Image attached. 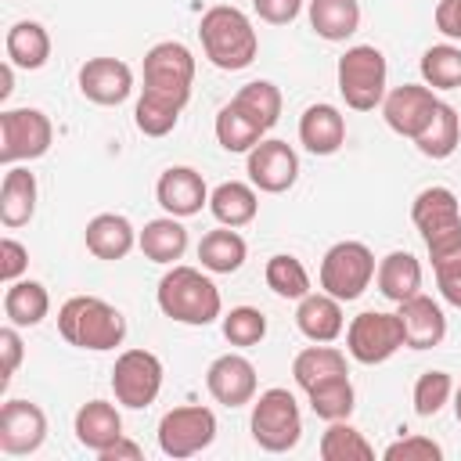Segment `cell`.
<instances>
[{
    "label": "cell",
    "instance_id": "cell-1",
    "mask_svg": "<svg viewBox=\"0 0 461 461\" xmlns=\"http://www.w3.org/2000/svg\"><path fill=\"white\" fill-rule=\"evenodd\" d=\"M194 54L180 40H162L144 54V90L133 108V122L144 137H166L176 130L180 112L191 101Z\"/></svg>",
    "mask_w": 461,
    "mask_h": 461
},
{
    "label": "cell",
    "instance_id": "cell-2",
    "mask_svg": "<svg viewBox=\"0 0 461 461\" xmlns=\"http://www.w3.org/2000/svg\"><path fill=\"white\" fill-rule=\"evenodd\" d=\"M155 303L169 321L191 324V328H205L223 317V299H220V288L209 277V270L184 267V263H173L162 274V281L155 288Z\"/></svg>",
    "mask_w": 461,
    "mask_h": 461
},
{
    "label": "cell",
    "instance_id": "cell-3",
    "mask_svg": "<svg viewBox=\"0 0 461 461\" xmlns=\"http://www.w3.org/2000/svg\"><path fill=\"white\" fill-rule=\"evenodd\" d=\"M198 40H202L205 58L223 72H241L259 54V36H256L252 18L230 4H216L202 14Z\"/></svg>",
    "mask_w": 461,
    "mask_h": 461
},
{
    "label": "cell",
    "instance_id": "cell-4",
    "mask_svg": "<svg viewBox=\"0 0 461 461\" xmlns=\"http://www.w3.org/2000/svg\"><path fill=\"white\" fill-rule=\"evenodd\" d=\"M58 335L90 353H108L126 339V317L101 295H72L58 310Z\"/></svg>",
    "mask_w": 461,
    "mask_h": 461
},
{
    "label": "cell",
    "instance_id": "cell-5",
    "mask_svg": "<svg viewBox=\"0 0 461 461\" xmlns=\"http://www.w3.org/2000/svg\"><path fill=\"white\" fill-rule=\"evenodd\" d=\"M385 79H389V65H385V54L375 43L346 47V54L335 65L339 94H342L346 108H353V112H375V108H382V101H385Z\"/></svg>",
    "mask_w": 461,
    "mask_h": 461
},
{
    "label": "cell",
    "instance_id": "cell-6",
    "mask_svg": "<svg viewBox=\"0 0 461 461\" xmlns=\"http://www.w3.org/2000/svg\"><path fill=\"white\" fill-rule=\"evenodd\" d=\"M249 432L252 439L270 450V454H285L303 439V411L295 403V396L281 385L263 389L252 400V414H249Z\"/></svg>",
    "mask_w": 461,
    "mask_h": 461
},
{
    "label": "cell",
    "instance_id": "cell-7",
    "mask_svg": "<svg viewBox=\"0 0 461 461\" xmlns=\"http://www.w3.org/2000/svg\"><path fill=\"white\" fill-rule=\"evenodd\" d=\"M375 252L364 241H335L324 259H321V292L335 295L339 303H353L367 292V285L375 281Z\"/></svg>",
    "mask_w": 461,
    "mask_h": 461
},
{
    "label": "cell",
    "instance_id": "cell-8",
    "mask_svg": "<svg viewBox=\"0 0 461 461\" xmlns=\"http://www.w3.org/2000/svg\"><path fill=\"white\" fill-rule=\"evenodd\" d=\"M54 144V122L40 108H4L0 112V162L18 166L43 158Z\"/></svg>",
    "mask_w": 461,
    "mask_h": 461
},
{
    "label": "cell",
    "instance_id": "cell-9",
    "mask_svg": "<svg viewBox=\"0 0 461 461\" xmlns=\"http://www.w3.org/2000/svg\"><path fill=\"white\" fill-rule=\"evenodd\" d=\"M158 450L173 461H184V457H194L202 454L205 447H212L216 439V414L202 403H184V407H173L158 418Z\"/></svg>",
    "mask_w": 461,
    "mask_h": 461
},
{
    "label": "cell",
    "instance_id": "cell-10",
    "mask_svg": "<svg viewBox=\"0 0 461 461\" xmlns=\"http://www.w3.org/2000/svg\"><path fill=\"white\" fill-rule=\"evenodd\" d=\"M162 378H166V367L151 349H122L112 367L115 403H122L130 411L151 407L162 393Z\"/></svg>",
    "mask_w": 461,
    "mask_h": 461
},
{
    "label": "cell",
    "instance_id": "cell-11",
    "mask_svg": "<svg viewBox=\"0 0 461 461\" xmlns=\"http://www.w3.org/2000/svg\"><path fill=\"white\" fill-rule=\"evenodd\" d=\"M411 220H414V227H418V234H421L429 252H439V249L461 241V198L443 184L421 187L414 194Z\"/></svg>",
    "mask_w": 461,
    "mask_h": 461
},
{
    "label": "cell",
    "instance_id": "cell-12",
    "mask_svg": "<svg viewBox=\"0 0 461 461\" xmlns=\"http://www.w3.org/2000/svg\"><path fill=\"white\" fill-rule=\"evenodd\" d=\"M403 342V324L400 313L385 310H364L349 321L346 328V353L357 364H385L393 353H400Z\"/></svg>",
    "mask_w": 461,
    "mask_h": 461
},
{
    "label": "cell",
    "instance_id": "cell-13",
    "mask_svg": "<svg viewBox=\"0 0 461 461\" xmlns=\"http://www.w3.org/2000/svg\"><path fill=\"white\" fill-rule=\"evenodd\" d=\"M439 108V97L432 86L425 83H403V86H393L385 90V101H382V119L393 133L407 137V140H418L425 133V126L432 122Z\"/></svg>",
    "mask_w": 461,
    "mask_h": 461
},
{
    "label": "cell",
    "instance_id": "cell-14",
    "mask_svg": "<svg viewBox=\"0 0 461 461\" xmlns=\"http://www.w3.org/2000/svg\"><path fill=\"white\" fill-rule=\"evenodd\" d=\"M245 173H249V184L263 194H281L288 191L295 180H299V155L288 140H277V137H263L249 158H245Z\"/></svg>",
    "mask_w": 461,
    "mask_h": 461
},
{
    "label": "cell",
    "instance_id": "cell-15",
    "mask_svg": "<svg viewBox=\"0 0 461 461\" xmlns=\"http://www.w3.org/2000/svg\"><path fill=\"white\" fill-rule=\"evenodd\" d=\"M47 439V414L32 400H4L0 407V450L7 457L36 454Z\"/></svg>",
    "mask_w": 461,
    "mask_h": 461
},
{
    "label": "cell",
    "instance_id": "cell-16",
    "mask_svg": "<svg viewBox=\"0 0 461 461\" xmlns=\"http://www.w3.org/2000/svg\"><path fill=\"white\" fill-rule=\"evenodd\" d=\"M205 389L223 407H245L256 400V389H259L256 364L241 353H220L205 371Z\"/></svg>",
    "mask_w": 461,
    "mask_h": 461
},
{
    "label": "cell",
    "instance_id": "cell-17",
    "mask_svg": "<svg viewBox=\"0 0 461 461\" xmlns=\"http://www.w3.org/2000/svg\"><path fill=\"white\" fill-rule=\"evenodd\" d=\"M79 94L94 104H122L133 94V68L122 58H86L79 65Z\"/></svg>",
    "mask_w": 461,
    "mask_h": 461
},
{
    "label": "cell",
    "instance_id": "cell-18",
    "mask_svg": "<svg viewBox=\"0 0 461 461\" xmlns=\"http://www.w3.org/2000/svg\"><path fill=\"white\" fill-rule=\"evenodd\" d=\"M155 198H158V205L169 216L187 220V216H198L202 205H209V187H205V180H202L198 169H191V166H169V169H162V176L155 184Z\"/></svg>",
    "mask_w": 461,
    "mask_h": 461
},
{
    "label": "cell",
    "instance_id": "cell-19",
    "mask_svg": "<svg viewBox=\"0 0 461 461\" xmlns=\"http://www.w3.org/2000/svg\"><path fill=\"white\" fill-rule=\"evenodd\" d=\"M396 313H400V324H403L407 349H432L447 339V313L432 295L418 292V295L396 303Z\"/></svg>",
    "mask_w": 461,
    "mask_h": 461
},
{
    "label": "cell",
    "instance_id": "cell-20",
    "mask_svg": "<svg viewBox=\"0 0 461 461\" xmlns=\"http://www.w3.org/2000/svg\"><path fill=\"white\" fill-rule=\"evenodd\" d=\"M299 144L310 155H335L346 144V115L328 101L310 104L299 115Z\"/></svg>",
    "mask_w": 461,
    "mask_h": 461
},
{
    "label": "cell",
    "instance_id": "cell-21",
    "mask_svg": "<svg viewBox=\"0 0 461 461\" xmlns=\"http://www.w3.org/2000/svg\"><path fill=\"white\" fill-rule=\"evenodd\" d=\"M83 241H86V252H90V256L115 263V259H126V256L133 252L137 230H133V223H130L122 212H97V216L86 223Z\"/></svg>",
    "mask_w": 461,
    "mask_h": 461
},
{
    "label": "cell",
    "instance_id": "cell-22",
    "mask_svg": "<svg viewBox=\"0 0 461 461\" xmlns=\"http://www.w3.org/2000/svg\"><path fill=\"white\" fill-rule=\"evenodd\" d=\"M295 328L303 331V339L310 342H335L346 331V317H342V303L328 292H310L299 299L295 306Z\"/></svg>",
    "mask_w": 461,
    "mask_h": 461
},
{
    "label": "cell",
    "instance_id": "cell-23",
    "mask_svg": "<svg viewBox=\"0 0 461 461\" xmlns=\"http://www.w3.org/2000/svg\"><path fill=\"white\" fill-rule=\"evenodd\" d=\"M72 432H76L79 447H86V450H94V454L108 450L119 436H126V432H122V414H119V407L108 403V400H90V403H83V407L76 411Z\"/></svg>",
    "mask_w": 461,
    "mask_h": 461
},
{
    "label": "cell",
    "instance_id": "cell-24",
    "mask_svg": "<svg viewBox=\"0 0 461 461\" xmlns=\"http://www.w3.org/2000/svg\"><path fill=\"white\" fill-rule=\"evenodd\" d=\"M36 173H29L25 166H7L4 180H0V223L4 227H25L36 212Z\"/></svg>",
    "mask_w": 461,
    "mask_h": 461
},
{
    "label": "cell",
    "instance_id": "cell-25",
    "mask_svg": "<svg viewBox=\"0 0 461 461\" xmlns=\"http://www.w3.org/2000/svg\"><path fill=\"white\" fill-rule=\"evenodd\" d=\"M137 249L144 252V259L173 267L187 252V227L180 223V216H169V212L158 220H148L137 230Z\"/></svg>",
    "mask_w": 461,
    "mask_h": 461
},
{
    "label": "cell",
    "instance_id": "cell-26",
    "mask_svg": "<svg viewBox=\"0 0 461 461\" xmlns=\"http://www.w3.org/2000/svg\"><path fill=\"white\" fill-rule=\"evenodd\" d=\"M375 285L378 292L389 299V303H403L411 295L421 292V263L418 256H411L407 249H393L378 259V270H375Z\"/></svg>",
    "mask_w": 461,
    "mask_h": 461
},
{
    "label": "cell",
    "instance_id": "cell-27",
    "mask_svg": "<svg viewBox=\"0 0 461 461\" xmlns=\"http://www.w3.org/2000/svg\"><path fill=\"white\" fill-rule=\"evenodd\" d=\"M209 212L223 227H245L259 212V194L245 180H223V184H216L209 191Z\"/></svg>",
    "mask_w": 461,
    "mask_h": 461
},
{
    "label": "cell",
    "instance_id": "cell-28",
    "mask_svg": "<svg viewBox=\"0 0 461 461\" xmlns=\"http://www.w3.org/2000/svg\"><path fill=\"white\" fill-rule=\"evenodd\" d=\"M310 29L328 43H346L360 29V0H310Z\"/></svg>",
    "mask_w": 461,
    "mask_h": 461
},
{
    "label": "cell",
    "instance_id": "cell-29",
    "mask_svg": "<svg viewBox=\"0 0 461 461\" xmlns=\"http://www.w3.org/2000/svg\"><path fill=\"white\" fill-rule=\"evenodd\" d=\"M4 54H7V61L14 65V68H43L47 65V58H50V32L40 25V22H32V18H22V22H14L11 29H7V36H4Z\"/></svg>",
    "mask_w": 461,
    "mask_h": 461
},
{
    "label": "cell",
    "instance_id": "cell-30",
    "mask_svg": "<svg viewBox=\"0 0 461 461\" xmlns=\"http://www.w3.org/2000/svg\"><path fill=\"white\" fill-rule=\"evenodd\" d=\"M339 375H349L346 353L339 346H328V342H313V346L299 349L295 360H292V378H295V385L303 393L321 385V382H328V378H339Z\"/></svg>",
    "mask_w": 461,
    "mask_h": 461
},
{
    "label": "cell",
    "instance_id": "cell-31",
    "mask_svg": "<svg viewBox=\"0 0 461 461\" xmlns=\"http://www.w3.org/2000/svg\"><path fill=\"white\" fill-rule=\"evenodd\" d=\"M249 256V245L245 238L238 234V227H216V230H205L202 241H198V259H202V270L209 274H234L241 270Z\"/></svg>",
    "mask_w": 461,
    "mask_h": 461
},
{
    "label": "cell",
    "instance_id": "cell-32",
    "mask_svg": "<svg viewBox=\"0 0 461 461\" xmlns=\"http://www.w3.org/2000/svg\"><path fill=\"white\" fill-rule=\"evenodd\" d=\"M50 313V292L32 281V277H18L7 285L4 292V317L14 328H36L43 317Z\"/></svg>",
    "mask_w": 461,
    "mask_h": 461
},
{
    "label": "cell",
    "instance_id": "cell-33",
    "mask_svg": "<svg viewBox=\"0 0 461 461\" xmlns=\"http://www.w3.org/2000/svg\"><path fill=\"white\" fill-rule=\"evenodd\" d=\"M267 137V130L238 104V101H227L220 112H216V140L223 151H234V155H249L259 140Z\"/></svg>",
    "mask_w": 461,
    "mask_h": 461
},
{
    "label": "cell",
    "instance_id": "cell-34",
    "mask_svg": "<svg viewBox=\"0 0 461 461\" xmlns=\"http://www.w3.org/2000/svg\"><path fill=\"white\" fill-rule=\"evenodd\" d=\"M317 450L324 461H375V447L367 443V436L357 425H349V418L328 421Z\"/></svg>",
    "mask_w": 461,
    "mask_h": 461
},
{
    "label": "cell",
    "instance_id": "cell-35",
    "mask_svg": "<svg viewBox=\"0 0 461 461\" xmlns=\"http://www.w3.org/2000/svg\"><path fill=\"white\" fill-rule=\"evenodd\" d=\"M461 144V115L454 112V104L439 101L432 122L425 126V133L414 140V148L425 155V158H450Z\"/></svg>",
    "mask_w": 461,
    "mask_h": 461
},
{
    "label": "cell",
    "instance_id": "cell-36",
    "mask_svg": "<svg viewBox=\"0 0 461 461\" xmlns=\"http://www.w3.org/2000/svg\"><path fill=\"white\" fill-rule=\"evenodd\" d=\"M306 400L321 421H342L357 407V389H353L349 375H339V378H328V382L306 389Z\"/></svg>",
    "mask_w": 461,
    "mask_h": 461
},
{
    "label": "cell",
    "instance_id": "cell-37",
    "mask_svg": "<svg viewBox=\"0 0 461 461\" xmlns=\"http://www.w3.org/2000/svg\"><path fill=\"white\" fill-rule=\"evenodd\" d=\"M263 277H267V288H270L277 299H295V303H299L303 295L313 292V288H310V270L303 267V259H295V256H288V252L270 256Z\"/></svg>",
    "mask_w": 461,
    "mask_h": 461
},
{
    "label": "cell",
    "instance_id": "cell-38",
    "mask_svg": "<svg viewBox=\"0 0 461 461\" xmlns=\"http://www.w3.org/2000/svg\"><path fill=\"white\" fill-rule=\"evenodd\" d=\"M421 79L432 90H457L461 86V47L457 43H432L421 61Z\"/></svg>",
    "mask_w": 461,
    "mask_h": 461
},
{
    "label": "cell",
    "instance_id": "cell-39",
    "mask_svg": "<svg viewBox=\"0 0 461 461\" xmlns=\"http://www.w3.org/2000/svg\"><path fill=\"white\" fill-rule=\"evenodd\" d=\"M230 101H238L263 130H274L277 126V119H281V104H285V97H281V90L270 83V79H252V83H245Z\"/></svg>",
    "mask_w": 461,
    "mask_h": 461
},
{
    "label": "cell",
    "instance_id": "cell-40",
    "mask_svg": "<svg viewBox=\"0 0 461 461\" xmlns=\"http://www.w3.org/2000/svg\"><path fill=\"white\" fill-rule=\"evenodd\" d=\"M220 328H223V339L241 349L259 346L267 339V317L256 306H230V313L220 317Z\"/></svg>",
    "mask_w": 461,
    "mask_h": 461
},
{
    "label": "cell",
    "instance_id": "cell-41",
    "mask_svg": "<svg viewBox=\"0 0 461 461\" xmlns=\"http://www.w3.org/2000/svg\"><path fill=\"white\" fill-rule=\"evenodd\" d=\"M411 400H414V414L432 418L454 400V378L447 371H425V375H418Z\"/></svg>",
    "mask_w": 461,
    "mask_h": 461
},
{
    "label": "cell",
    "instance_id": "cell-42",
    "mask_svg": "<svg viewBox=\"0 0 461 461\" xmlns=\"http://www.w3.org/2000/svg\"><path fill=\"white\" fill-rule=\"evenodd\" d=\"M429 259H432V274H436V288H439L443 303L461 310V241H454L439 252H429Z\"/></svg>",
    "mask_w": 461,
    "mask_h": 461
},
{
    "label": "cell",
    "instance_id": "cell-43",
    "mask_svg": "<svg viewBox=\"0 0 461 461\" xmlns=\"http://www.w3.org/2000/svg\"><path fill=\"white\" fill-rule=\"evenodd\" d=\"M382 457L385 461H443V447L432 436L411 432V436H400L396 443H389L382 450Z\"/></svg>",
    "mask_w": 461,
    "mask_h": 461
},
{
    "label": "cell",
    "instance_id": "cell-44",
    "mask_svg": "<svg viewBox=\"0 0 461 461\" xmlns=\"http://www.w3.org/2000/svg\"><path fill=\"white\" fill-rule=\"evenodd\" d=\"M29 270V249L14 238H0V281L11 285Z\"/></svg>",
    "mask_w": 461,
    "mask_h": 461
},
{
    "label": "cell",
    "instance_id": "cell-45",
    "mask_svg": "<svg viewBox=\"0 0 461 461\" xmlns=\"http://www.w3.org/2000/svg\"><path fill=\"white\" fill-rule=\"evenodd\" d=\"M306 0H252V11L267 22V25H288L299 18Z\"/></svg>",
    "mask_w": 461,
    "mask_h": 461
},
{
    "label": "cell",
    "instance_id": "cell-46",
    "mask_svg": "<svg viewBox=\"0 0 461 461\" xmlns=\"http://www.w3.org/2000/svg\"><path fill=\"white\" fill-rule=\"evenodd\" d=\"M0 353H4V378H0V385L7 389V382L14 378V371H18V364H22V335H18V328L14 324H4L0 328Z\"/></svg>",
    "mask_w": 461,
    "mask_h": 461
},
{
    "label": "cell",
    "instance_id": "cell-47",
    "mask_svg": "<svg viewBox=\"0 0 461 461\" xmlns=\"http://www.w3.org/2000/svg\"><path fill=\"white\" fill-rule=\"evenodd\" d=\"M432 22L447 40H461V0H439Z\"/></svg>",
    "mask_w": 461,
    "mask_h": 461
},
{
    "label": "cell",
    "instance_id": "cell-48",
    "mask_svg": "<svg viewBox=\"0 0 461 461\" xmlns=\"http://www.w3.org/2000/svg\"><path fill=\"white\" fill-rule=\"evenodd\" d=\"M101 461H140L144 457V450H140V443H133V439H126V436H119L108 450H101L97 454Z\"/></svg>",
    "mask_w": 461,
    "mask_h": 461
},
{
    "label": "cell",
    "instance_id": "cell-49",
    "mask_svg": "<svg viewBox=\"0 0 461 461\" xmlns=\"http://www.w3.org/2000/svg\"><path fill=\"white\" fill-rule=\"evenodd\" d=\"M11 90H14V65L4 61V68H0V101H7Z\"/></svg>",
    "mask_w": 461,
    "mask_h": 461
},
{
    "label": "cell",
    "instance_id": "cell-50",
    "mask_svg": "<svg viewBox=\"0 0 461 461\" xmlns=\"http://www.w3.org/2000/svg\"><path fill=\"white\" fill-rule=\"evenodd\" d=\"M454 418H457V421H461V385H457V389H454Z\"/></svg>",
    "mask_w": 461,
    "mask_h": 461
}]
</instances>
